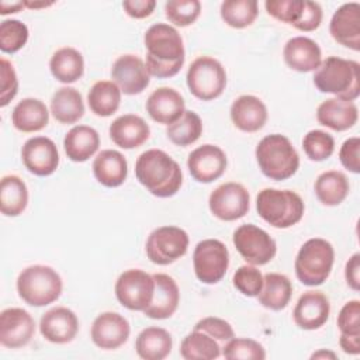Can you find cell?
<instances>
[{"instance_id": "1", "label": "cell", "mask_w": 360, "mask_h": 360, "mask_svg": "<svg viewBox=\"0 0 360 360\" xmlns=\"http://www.w3.org/2000/svg\"><path fill=\"white\" fill-rule=\"evenodd\" d=\"M143 42L146 48V69L150 76L158 79L173 77L184 65L186 52L183 38L179 31L165 22L150 25Z\"/></svg>"}, {"instance_id": "2", "label": "cell", "mask_w": 360, "mask_h": 360, "mask_svg": "<svg viewBox=\"0 0 360 360\" xmlns=\"http://www.w3.org/2000/svg\"><path fill=\"white\" fill-rule=\"evenodd\" d=\"M135 176L152 195L159 198L174 195L183 183L179 163L160 149H149L138 156Z\"/></svg>"}, {"instance_id": "3", "label": "cell", "mask_w": 360, "mask_h": 360, "mask_svg": "<svg viewBox=\"0 0 360 360\" xmlns=\"http://www.w3.org/2000/svg\"><path fill=\"white\" fill-rule=\"evenodd\" d=\"M312 79L321 93H329L346 101H354L360 96V65L356 60L328 56Z\"/></svg>"}, {"instance_id": "4", "label": "cell", "mask_w": 360, "mask_h": 360, "mask_svg": "<svg viewBox=\"0 0 360 360\" xmlns=\"http://www.w3.org/2000/svg\"><path fill=\"white\" fill-rule=\"evenodd\" d=\"M260 172L270 180L281 181L292 177L300 167V156L291 141L281 134L262 138L255 150Z\"/></svg>"}, {"instance_id": "5", "label": "cell", "mask_w": 360, "mask_h": 360, "mask_svg": "<svg viewBox=\"0 0 360 360\" xmlns=\"http://www.w3.org/2000/svg\"><path fill=\"white\" fill-rule=\"evenodd\" d=\"M256 210L269 225L285 229L301 221L305 205L295 191L263 188L256 197Z\"/></svg>"}, {"instance_id": "6", "label": "cell", "mask_w": 360, "mask_h": 360, "mask_svg": "<svg viewBox=\"0 0 360 360\" xmlns=\"http://www.w3.org/2000/svg\"><path fill=\"white\" fill-rule=\"evenodd\" d=\"M59 273L45 264L25 267L17 277V292L31 307H45L55 302L62 294Z\"/></svg>"}, {"instance_id": "7", "label": "cell", "mask_w": 360, "mask_h": 360, "mask_svg": "<svg viewBox=\"0 0 360 360\" xmlns=\"http://www.w3.org/2000/svg\"><path fill=\"white\" fill-rule=\"evenodd\" d=\"M335 262V249L322 238H311L300 248L294 270L297 278L308 287L323 284L330 276Z\"/></svg>"}, {"instance_id": "8", "label": "cell", "mask_w": 360, "mask_h": 360, "mask_svg": "<svg viewBox=\"0 0 360 360\" xmlns=\"http://www.w3.org/2000/svg\"><path fill=\"white\" fill-rule=\"evenodd\" d=\"M186 80L194 97L210 101L224 93L226 87V72L219 60L211 56H198L188 66Z\"/></svg>"}, {"instance_id": "9", "label": "cell", "mask_w": 360, "mask_h": 360, "mask_svg": "<svg viewBox=\"0 0 360 360\" xmlns=\"http://www.w3.org/2000/svg\"><path fill=\"white\" fill-rule=\"evenodd\" d=\"M188 242L184 229L173 225L159 226L148 236L146 256L155 264L167 266L187 253Z\"/></svg>"}, {"instance_id": "10", "label": "cell", "mask_w": 360, "mask_h": 360, "mask_svg": "<svg viewBox=\"0 0 360 360\" xmlns=\"http://www.w3.org/2000/svg\"><path fill=\"white\" fill-rule=\"evenodd\" d=\"M115 297L118 302L131 311H142L153 300L155 280L141 269H129L120 274L115 281Z\"/></svg>"}, {"instance_id": "11", "label": "cell", "mask_w": 360, "mask_h": 360, "mask_svg": "<svg viewBox=\"0 0 360 360\" xmlns=\"http://www.w3.org/2000/svg\"><path fill=\"white\" fill-rule=\"evenodd\" d=\"M195 277L204 284L221 281L229 266V252L218 239H204L197 243L193 253Z\"/></svg>"}, {"instance_id": "12", "label": "cell", "mask_w": 360, "mask_h": 360, "mask_svg": "<svg viewBox=\"0 0 360 360\" xmlns=\"http://www.w3.org/2000/svg\"><path fill=\"white\" fill-rule=\"evenodd\" d=\"M232 240L239 255L253 266L267 264L277 253L276 240L253 224H243L236 228Z\"/></svg>"}, {"instance_id": "13", "label": "cell", "mask_w": 360, "mask_h": 360, "mask_svg": "<svg viewBox=\"0 0 360 360\" xmlns=\"http://www.w3.org/2000/svg\"><path fill=\"white\" fill-rule=\"evenodd\" d=\"M208 207L221 221H236L245 217L250 207V195L245 186L228 181L218 186L208 198Z\"/></svg>"}, {"instance_id": "14", "label": "cell", "mask_w": 360, "mask_h": 360, "mask_svg": "<svg viewBox=\"0 0 360 360\" xmlns=\"http://www.w3.org/2000/svg\"><path fill=\"white\" fill-rule=\"evenodd\" d=\"M112 82L120 87L121 93L134 96L142 93L150 82V75L145 62L132 53L118 56L111 68Z\"/></svg>"}, {"instance_id": "15", "label": "cell", "mask_w": 360, "mask_h": 360, "mask_svg": "<svg viewBox=\"0 0 360 360\" xmlns=\"http://www.w3.org/2000/svg\"><path fill=\"white\" fill-rule=\"evenodd\" d=\"M25 169L39 177L51 176L59 166V152L55 142L46 136H32L21 149Z\"/></svg>"}, {"instance_id": "16", "label": "cell", "mask_w": 360, "mask_h": 360, "mask_svg": "<svg viewBox=\"0 0 360 360\" xmlns=\"http://www.w3.org/2000/svg\"><path fill=\"white\" fill-rule=\"evenodd\" d=\"M35 333V321L22 308H6L0 314V343L8 349H18L30 343Z\"/></svg>"}, {"instance_id": "17", "label": "cell", "mask_w": 360, "mask_h": 360, "mask_svg": "<svg viewBox=\"0 0 360 360\" xmlns=\"http://www.w3.org/2000/svg\"><path fill=\"white\" fill-rule=\"evenodd\" d=\"M228 159L225 152L211 143L195 148L187 158V167L191 177L198 183H211L219 179L226 170Z\"/></svg>"}, {"instance_id": "18", "label": "cell", "mask_w": 360, "mask_h": 360, "mask_svg": "<svg viewBox=\"0 0 360 360\" xmlns=\"http://www.w3.org/2000/svg\"><path fill=\"white\" fill-rule=\"evenodd\" d=\"M129 322L118 312H101L91 325L90 336L93 343L103 350L121 347L129 338Z\"/></svg>"}, {"instance_id": "19", "label": "cell", "mask_w": 360, "mask_h": 360, "mask_svg": "<svg viewBox=\"0 0 360 360\" xmlns=\"http://www.w3.org/2000/svg\"><path fill=\"white\" fill-rule=\"evenodd\" d=\"M330 314V304L322 291H305L297 301L292 318L298 328L304 330H315L326 323Z\"/></svg>"}, {"instance_id": "20", "label": "cell", "mask_w": 360, "mask_h": 360, "mask_svg": "<svg viewBox=\"0 0 360 360\" xmlns=\"http://www.w3.org/2000/svg\"><path fill=\"white\" fill-rule=\"evenodd\" d=\"M332 38L353 51H360V4L356 1L342 4L329 22Z\"/></svg>"}, {"instance_id": "21", "label": "cell", "mask_w": 360, "mask_h": 360, "mask_svg": "<svg viewBox=\"0 0 360 360\" xmlns=\"http://www.w3.org/2000/svg\"><path fill=\"white\" fill-rule=\"evenodd\" d=\"M39 332L48 342L65 345L76 338L79 332V319L72 309L66 307H55L41 316Z\"/></svg>"}, {"instance_id": "22", "label": "cell", "mask_w": 360, "mask_h": 360, "mask_svg": "<svg viewBox=\"0 0 360 360\" xmlns=\"http://www.w3.org/2000/svg\"><path fill=\"white\" fill-rule=\"evenodd\" d=\"M149 117L158 122L170 125L186 111L183 96L172 87H159L153 90L145 104Z\"/></svg>"}, {"instance_id": "23", "label": "cell", "mask_w": 360, "mask_h": 360, "mask_svg": "<svg viewBox=\"0 0 360 360\" xmlns=\"http://www.w3.org/2000/svg\"><path fill=\"white\" fill-rule=\"evenodd\" d=\"M283 58L287 66L292 70L308 73L319 68L322 62V52L319 45L308 37L290 38L283 49Z\"/></svg>"}, {"instance_id": "24", "label": "cell", "mask_w": 360, "mask_h": 360, "mask_svg": "<svg viewBox=\"0 0 360 360\" xmlns=\"http://www.w3.org/2000/svg\"><path fill=\"white\" fill-rule=\"evenodd\" d=\"M152 276L155 280L153 300L149 307L143 309V314L152 319H167L176 312L179 307V285L169 274L156 273Z\"/></svg>"}, {"instance_id": "25", "label": "cell", "mask_w": 360, "mask_h": 360, "mask_svg": "<svg viewBox=\"0 0 360 360\" xmlns=\"http://www.w3.org/2000/svg\"><path fill=\"white\" fill-rule=\"evenodd\" d=\"M108 134L117 146L122 149H135L149 139L150 128L142 117L124 114L111 122Z\"/></svg>"}, {"instance_id": "26", "label": "cell", "mask_w": 360, "mask_h": 360, "mask_svg": "<svg viewBox=\"0 0 360 360\" xmlns=\"http://www.w3.org/2000/svg\"><path fill=\"white\" fill-rule=\"evenodd\" d=\"M229 114L233 125L243 132H256L262 129L269 115L266 104L252 94H243L233 100Z\"/></svg>"}, {"instance_id": "27", "label": "cell", "mask_w": 360, "mask_h": 360, "mask_svg": "<svg viewBox=\"0 0 360 360\" xmlns=\"http://www.w3.org/2000/svg\"><path fill=\"white\" fill-rule=\"evenodd\" d=\"M316 120L321 125L342 132L354 127L359 120V110L353 101L333 97L318 105Z\"/></svg>"}, {"instance_id": "28", "label": "cell", "mask_w": 360, "mask_h": 360, "mask_svg": "<svg viewBox=\"0 0 360 360\" xmlns=\"http://www.w3.org/2000/svg\"><path fill=\"white\" fill-rule=\"evenodd\" d=\"M93 174L96 180L105 187L121 186L128 176L125 156L114 149L101 150L93 160Z\"/></svg>"}, {"instance_id": "29", "label": "cell", "mask_w": 360, "mask_h": 360, "mask_svg": "<svg viewBox=\"0 0 360 360\" xmlns=\"http://www.w3.org/2000/svg\"><path fill=\"white\" fill-rule=\"evenodd\" d=\"M100 146L98 132L89 125H75L63 138V148L66 156L72 162L89 160Z\"/></svg>"}, {"instance_id": "30", "label": "cell", "mask_w": 360, "mask_h": 360, "mask_svg": "<svg viewBox=\"0 0 360 360\" xmlns=\"http://www.w3.org/2000/svg\"><path fill=\"white\" fill-rule=\"evenodd\" d=\"M49 111L44 101L34 97L22 98L11 112V122L21 132H38L48 125Z\"/></svg>"}, {"instance_id": "31", "label": "cell", "mask_w": 360, "mask_h": 360, "mask_svg": "<svg viewBox=\"0 0 360 360\" xmlns=\"http://www.w3.org/2000/svg\"><path fill=\"white\" fill-rule=\"evenodd\" d=\"M172 347V335L159 326L145 328L135 340L136 354L143 360H163L170 354Z\"/></svg>"}, {"instance_id": "32", "label": "cell", "mask_w": 360, "mask_h": 360, "mask_svg": "<svg viewBox=\"0 0 360 360\" xmlns=\"http://www.w3.org/2000/svg\"><path fill=\"white\" fill-rule=\"evenodd\" d=\"M49 69L58 82L65 84L75 83L84 73V59L77 49L63 46L55 51L51 56Z\"/></svg>"}, {"instance_id": "33", "label": "cell", "mask_w": 360, "mask_h": 360, "mask_svg": "<svg viewBox=\"0 0 360 360\" xmlns=\"http://www.w3.org/2000/svg\"><path fill=\"white\" fill-rule=\"evenodd\" d=\"M292 295V284L285 274L267 273L263 276V287L257 294L259 304L271 311L284 309Z\"/></svg>"}, {"instance_id": "34", "label": "cell", "mask_w": 360, "mask_h": 360, "mask_svg": "<svg viewBox=\"0 0 360 360\" xmlns=\"http://www.w3.org/2000/svg\"><path fill=\"white\" fill-rule=\"evenodd\" d=\"M51 114L60 124H75L84 115L83 97L75 87H60L51 98Z\"/></svg>"}, {"instance_id": "35", "label": "cell", "mask_w": 360, "mask_h": 360, "mask_svg": "<svg viewBox=\"0 0 360 360\" xmlns=\"http://www.w3.org/2000/svg\"><path fill=\"white\" fill-rule=\"evenodd\" d=\"M314 190L319 202L326 207H335L345 201L349 194L350 184L342 172L328 170L316 177Z\"/></svg>"}, {"instance_id": "36", "label": "cell", "mask_w": 360, "mask_h": 360, "mask_svg": "<svg viewBox=\"0 0 360 360\" xmlns=\"http://www.w3.org/2000/svg\"><path fill=\"white\" fill-rule=\"evenodd\" d=\"M87 104L96 115L110 117L120 108L121 90L112 80H98L89 90Z\"/></svg>"}, {"instance_id": "37", "label": "cell", "mask_w": 360, "mask_h": 360, "mask_svg": "<svg viewBox=\"0 0 360 360\" xmlns=\"http://www.w3.org/2000/svg\"><path fill=\"white\" fill-rule=\"evenodd\" d=\"M28 204V188L15 174H8L0 183V210L6 217L22 214Z\"/></svg>"}, {"instance_id": "38", "label": "cell", "mask_w": 360, "mask_h": 360, "mask_svg": "<svg viewBox=\"0 0 360 360\" xmlns=\"http://www.w3.org/2000/svg\"><path fill=\"white\" fill-rule=\"evenodd\" d=\"M180 356L186 360H214L221 356V346L210 335L194 329L181 340Z\"/></svg>"}, {"instance_id": "39", "label": "cell", "mask_w": 360, "mask_h": 360, "mask_svg": "<svg viewBox=\"0 0 360 360\" xmlns=\"http://www.w3.org/2000/svg\"><path fill=\"white\" fill-rule=\"evenodd\" d=\"M202 134V121L200 115L191 110H186L183 115L167 125L166 135L169 141L177 146H188L198 141Z\"/></svg>"}, {"instance_id": "40", "label": "cell", "mask_w": 360, "mask_h": 360, "mask_svg": "<svg viewBox=\"0 0 360 360\" xmlns=\"http://www.w3.org/2000/svg\"><path fill=\"white\" fill-rule=\"evenodd\" d=\"M221 18L232 28H246L259 15L256 0H225L221 4Z\"/></svg>"}, {"instance_id": "41", "label": "cell", "mask_w": 360, "mask_h": 360, "mask_svg": "<svg viewBox=\"0 0 360 360\" xmlns=\"http://www.w3.org/2000/svg\"><path fill=\"white\" fill-rule=\"evenodd\" d=\"M221 354L228 360H264L266 350L255 339L232 338L222 347Z\"/></svg>"}, {"instance_id": "42", "label": "cell", "mask_w": 360, "mask_h": 360, "mask_svg": "<svg viewBox=\"0 0 360 360\" xmlns=\"http://www.w3.org/2000/svg\"><path fill=\"white\" fill-rule=\"evenodd\" d=\"M302 149L314 162H322L332 156L335 150V139L322 129H312L302 138Z\"/></svg>"}, {"instance_id": "43", "label": "cell", "mask_w": 360, "mask_h": 360, "mask_svg": "<svg viewBox=\"0 0 360 360\" xmlns=\"http://www.w3.org/2000/svg\"><path fill=\"white\" fill-rule=\"evenodd\" d=\"M165 14L172 24L187 27L200 17L201 3L198 0H169L165 4Z\"/></svg>"}, {"instance_id": "44", "label": "cell", "mask_w": 360, "mask_h": 360, "mask_svg": "<svg viewBox=\"0 0 360 360\" xmlns=\"http://www.w3.org/2000/svg\"><path fill=\"white\" fill-rule=\"evenodd\" d=\"M28 41V27L20 20H3L0 24V49L4 53L20 51Z\"/></svg>"}, {"instance_id": "45", "label": "cell", "mask_w": 360, "mask_h": 360, "mask_svg": "<svg viewBox=\"0 0 360 360\" xmlns=\"http://www.w3.org/2000/svg\"><path fill=\"white\" fill-rule=\"evenodd\" d=\"M233 287L246 297H257L263 287V276L253 264L240 266L232 277Z\"/></svg>"}, {"instance_id": "46", "label": "cell", "mask_w": 360, "mask_h": 360, "mask_svg": "<svg viewBox=\"0 0 360 360\" xmlns=\"http://www.w3.org/2000/svg\"><path fill=\"white\" fill-rule=\"evenodd\" d=\"M305 0H267L266 11L273 18L294 25L302 15Z\"/></svg>"}, {"instance_id": "47", "label": "cell", "mask_w": 360, "mask_h": 360, "mask_svg": "<svg viewBox=\"0 0 360 360\" xmlns=\"http://www.w3.org/2000/svg\"><path fill=\"white\" fill-rule=\"evenodd\" d=\"M0 107H6L18 93V79L14 66L6 58L0 59Z\"/></svg>"}, {"instance_id": "48", "label": "cell", "mask_w": 360, "mask_h": 360, "mask_svg": "<svg viewBox=\"0 0 360 360\" xmlns=\"http://www.w3.org/2000/svg\"><path fill=\"white\" fill-rule=\"evenodd\" d=\"M336 322L340 333L360 336V301H347L342 307Z\"/></svg>"}, {"instance_id": "49", "label": "cell", "mask_w": 360, "mask_h": 360, "mask_svg": "<svg viewBox=\"0 0 360 360\" xmlns=\"http://www.w3.org/2000/svg\"><path fill=\"white\" fill-rule=\"evenodd\" d=\"M195 330H201L207 335H210L211 338H214L215 340H222V342H228L229 339H232L235 336L233 328L231 326L229 322H226L225 319L217 318V316H207L200 319L195 325H194Z\"/></svg>"}, {"instance_id": "50", "label": "cell", "mask_w": 360, "mask_h": 360, "mask_svg": "<svg viewBox=\"0 0 360 360\" xmlns=\"http://www.w3.org/2000/svg\"><path fill=\"white\" fill-rule=\"evenodd\" d=\"M339 159L345 169L352 173H360V138L352 136L346 139L339 150Z\"/></svg>"}, {"instance_id": "51", "label": "cell", "mask_w": 360, "mask_h": 360, "mask_svg": "<svg viewBox=\"0 0 360 360\" xmlns=\"http://www.w3.org/2000/svg\"><path fill=\"white\" fill-rule=\"evenodd\" d=\"M322 15H323V13H322V7L319 3L305 0L302 15L298 20V22H295L292 27L300 31H304V32L314 31L321 25Z\"/></svg>"}, {"instance_id": "52", "label": "cell", "mask_w": 360, "mask_h": 360, "mask_svg": "<svg viewBox=\"0 0 360 360\" xmlns=\"http://www.w3.org/2000/svg\"><path fill=\"white\" fill-rule=\"evenodd\" d=\"M156 7L155 0H125L122 1L124 11L132 18H146Z\"/></svg>"}, {"instance_id": "53", "label": "cell", "mask_w": 360, "mask_h": 360, "mask_svg": "<svg viewBox=\"0 0 360 360\" xmlns=\"http://www.w3.org/2000/svg\"><path fill=\"white\" fill-rule=\"evenodd\" d=\"M345 278L347 285L353 291L360 288V253H354L349 257L345 266Z\"/></svg>"}, {"instance_id": "54", "label": "cell", "mask_w": 360, "mask_h": 360, "mask_svg": "<svg viewBox=\"0 0 360 360\" xmlns=\"http://www.w3.org/2000/svg\"><path fill=\"white\" fill-rule=\"evenodd\" d=\"M339 345L342 350L347 354H359L360 353V336L356 335H343L340 333Z\"/></svg>"}, {"instance_id": "55", "label": "cell", "mask_w": 360, "mask_h": 360, "mask_svg": "<svg viewBox=\"0 0 360 360\" xmlns=\"http://www.w3.org/2000/svg\"><path fill=\"white\" fill-rule=\"evenodd\" d=\"M21 8H24V1H7L3 0L0 3V14L6 15L10 13H18Z\"/></svg>"}, {"instance_id": "56", "label": "cell", "mask_w": 360, "mask_h": 360, "mask_svg": "<svg viewBox=\"0 0 360 360\" xmlns=\"http://www.w3.org/2000/svg\"><path fill=\"white\" fill-rule=\"evenodd\" d=\"M53 1H31V0H24V7L31 8V10H38V8H46L52 6Z\"/></svg>"}, {"instance_id": "57", "label": "cell", "mask_w": 360, "mask_h": 360, "mask_svg": "<svg viewBox=\"0 0 360 360\" xmlns=\"http://www.w3.org/2000/svg\"><path fill=\"white\" fill-rule=\"evenodd\" d=\"M311 359H332V360H336L338 359V354L330 352V350H325V349H321L315 353L311 354Z\"/></svg>"}]
</instances>
